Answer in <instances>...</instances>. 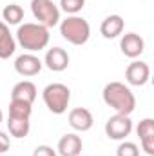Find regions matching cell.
Listing matches in <instances>:
<instances>
[{"instance_id": "cell-15", "label": "cell", "mask_w": 154, "mask_h": 156, "mask_svg": "<svg viewBox=\"0 0 154 156\" xmlns=\"http://www.w3.org/2000/svg\"><path fill=\"white\" fill-rule=\"evenodd\" d=\"M11 100L33 104L37 100V85L29 80H22V82L15 83V87L11 89Z\"/></svg>"}, {"instance_id": "cell-6", "label": "cell", "mask_w": 154, "mask_h": 156, "mask_svg": "<svg viewBox=\"0 0 154 156\" xmlns=\"http://www.w3.org/2000/svg\"><path fill=\"white\" fill-rule=\"evenodd\" d=\"M132 131V120L127 115H118L111 116L105 122V134L109 140H116V142H121L125 140Z\"/></svg>"}, {"instance_id": "cell-1", "label": "cell", "mask_w": 154, "mask_h": 156, "mask_svg": "<svg viewBox=\"0 0 154 156\" xmlns=\"http://www.w3.org/2000/svg\"><path fill=\"white\" fill-rule=\"evenodd\" d=\"M103 102L114 109L118 115H127L131 116L136 109V96L131 91L129 85L121 83V82H109L103 91H102Z\"/></svg>"}, {"instance_id": "cell-10", "label": "cell", "mask_w": 154, "mask_h": 156, "mask_svg": "<svg viewBox=\"0 0 154 156\" xmlns=\"http://www.w3.org/2000/svg\"><path fill=\"white\" fill-rule=\"evenodd\" d=\"M120 49L127 58H138L145 51V40L138 33H125L120 40Z\"/></svg>"}, {"instance_id": "cell-3", "label": "cell", "mask_w": 154, "mask_h": 156, "mask_svg": "<svg viewBox=\"0 0 154 156\" xmlns=\"http://www.w3.org/2000/svg\"><path fill=\"white\" fill-rule=\"evenodd\" d=\"M60 35L73 45H83L91 38V26L83 16L69 15L65 20L60 22Z\"/></svg>"}, {"instance_id": "cell-12", "label": "cell", "mask_w": 154, "mask_h": 156, "mask_svg": "<svg viewBox=\"0 0 154 156\" xmlns=\"http://www.w3.org/2000/svg\"><path fill=\"white\" fill-rule=\"evenodd\" d=\"M136 133L140 136V142H142L143 151L149 156H154V120L152 118H143L138 123Z\"/></svg>"}, {"instance_id": "cell-22", "label": "cell", "mask_w": 154, "mask_h": 156, "mask_svg": "<svg viewBox=\"0 0 154 156\" xmlns=\"http://www.w3.org/2000/svg\"><path fill=\"white\" fill-rule=\"evenodd\" d=\"M33 156H56V151L51 145H38L33 151Z\"/></svg>"}, {"instance_id": "cell-24", "label": "cell", "mask_w": 154, "mask_h": 156, "mask_svg": "<svg viewBox=\"0 0 154 156\" xmlns=\"http://www.w3.org/2000/svg\"><path fill=\"white\" fill-rule=\"evenodd\" d=\"M2 120H4V115H2V111H0V123H2Z\"/></svg>"}, {"instance_id": "cell-19", "label": "cell", "mask_w": 154, "mask_h": 156, "mask_svg": "<svg viewBox=\"0 0 154 156\" xmlns=\"http://www.w3.org/2000/svg\"><path fill=\"white\" fill-rule=\"evenodd\" d=\"M31 113H33V104L11 100V104H9V118H24V120H29L31 118Z\"/></svg>"}, {"instance_id": "cell-17", "label": "cell", "mask_w": 154, "mask_h": 156, "mask_svg": "<svg viewBox=\"0 0 154 156\" xmlns=\"http://www.w3.org/2000/svg\"><path fill=\"white\" fill-rule=\"evenodd\" d=\"M7 129H9V134L22 140L29 134L31 131V122L29 120H24V118H9L7 120Z\"/></svg>"}, {"instance_id": "cell-5", "label": "cell", "mask_w": 154, "mask_h": 156, "mask_svg": "<svg viewBox=\"0 0 154 156\" xmlns=\"http://www.w3.org/2000/svg\"><path fill=\"white\" fill-rule=\"evenodd\" d=\"M31 13L37 24L45 26L47 29L60 24V7L53 0H31Z\"/></svg>"}, {"instance_id": "cell-18", "label": "cell", "mask_w": 154, "mask_h": 156, "mask_svg": "<svg viewBox=\"0 0 154 156\" xmlns=\"http://www.w3.org/2000/svg\"><path fill=\"white\" fill-rule=\"evenodd\" d=\"M2 18H4V24L18 26V24L24 20V9H22L18 4H7V5L2 9Z\"/></svg>"}, {"instance_id": "cell-9", "label": "cell", "mask_w": 154, "mask_h": 156, "mask_svg": "<svg viewBox=\"0 0 154 156\" xmlns=\"http://www.w3.org/2000/svg\"><path fill=\"white\" fill-rule=\"evenodd\" d=\"M44 64L49 71L53 73H62L69 67V53L62 47H51L45 53Z\"/></svg>"}, {"instance_id": "cell-23", "label": "cell", "mask_w": 154, "mask_h": 156, "mask_svg": "<svg viewBox=\"0 0 154 156\" xmlns=\"http://www.w3.org/2000/svg\"><path fill=\"white\" fill-rule=\"evenodd\" d=\"M9 147H11V140H9V136H7L4 131H0V154L7 153Z\"/></svg>"}, {"instance_id": "cell-2", "label": "cell", "mask_w": 154, "mask_h": 156, "mask_svg": "<svg viewBox=\"0 0 154 156\" xmlns=\"http://www.w3.org/2000/svg\"><path fill=\"white\" fill-rule=\"evenodd\" d=\"M16 44L29 53L42 51L49 44V29L37 22H24L16 29Z\"/></svg>"}, {"instance_id": "cell-4", "label": "cell", "mask_w": 154, "mask_h": 156, "mask_svg": "<svg viewBox=\"0 0 154 156\" xmlns=\"http://www.w3.org/2000/svg\"><path fill=\"white\" fill-rule=\"evenodd\" d=\"M42 98H44L45 107L53 115H64L71 102V89L65 83L54 82V83L45 85V89L42 91Z\"/></svg>"}, {"instance_id": "cell-7", "label": "cell", "mask_w": 154, "mask_h": 156, "mask_svg": "<svg viewBox=\"0 0 154 156\" xmlns=\"http://www.w3.org/2000/svg\"><path fill=\"white\" fill-rule=\"evenodd\" d=\"M149 78H151V67H149V64H145L142 60L131 62L125 69V80L129 85L142 87L149 82Z\"/></svg>"}, {"instance_id": "cell-20", "label": "cell", "mask_w": 154, "mask_h": 156, "mask_svg": "<svg viewBox=\"0 0 154 156\" xmlns=\"http://www.w3.org/2000/svg\"><path fill=\"white\" fill-rule=\"evenodd\" d=\"M85 0H60V11L67 15H76L83 9Z\"/></svg>"}, {"instance_id": "cell-13", "label": "cell", "mask_w": 154, "mask_h": 156, "mask_svg": "<svg viewBox=\"0 0 154 156\" xmlns=\"http://www.w3.org/2000/svg\"><path fill=\"white\" fill-rule=\"evenodd\" d=\"M83 149V142L76 133H67L58 140V154L60 156H80Z\"/></svg>"}, {"instance_id": "cell-14", "label": "cell", "mask_w": 154, "mask_h": 156, "mask_svg": "<svg viewBox=\"0 0 154 156\" xmlns=\"http://www.w3.org/2000/svg\"><path fill=\"white\" fill-rule=\"evenodd\" d=\"M123 27H125V22L120 15H109V16L103 18V22L100 26V33H102L103 38L113 40L123 33Z\"/></svg>"}, {"instance_id": "cell-8", "label": "cell", "mask_w": 154, "mask_h": 156, "mask_svg": "<svg viewBox=\"0 0 154 156\" xmlns=\"http://www.w3.org/2000/svg\"><path fill=\"white\" fill-rule=\"evenodd\" d=\"M44 67V62L33 53H24L15 60V71L20 76H37Z\"/></svg>"}, {"instance_id": "cell-16", "label": "cell", "mask_w": 154, "mask_h": 156, "mask_svg": "<svg viewBox=\"0 0 154 156\" xmlns=\"http://www.w3.org/2000/svg\"><path fill=\"white\" fill-rule=\"evenodd\" d=\"M15 49H16V40L13 38V35L9 33L7 24H4L0 20V58L5 60V58L13 56Z\"/></svg>"}, {"instance_id": "cell-21", "label": "cell", "mask_w": 154, "mask_h": 156, "mask_svg": "<svg viewBox=\"0 0 154 156\" xmlns=\"http://www.w3.org/2000/svg\"><path fill=\"white\" fill-rule=\"evenodd\" d=\"M116 156H140V149H138L136 144L121 140V144L116 149Z\"/></svg>"}, {"instance_id": "cell-11", "label": "cell", "mask_w": 154, "mask_h": 156, "mask_svg": "<svg viewBox=\"0 0 154 156\" xmlns=\"http://www.w3.org/2000/svg\"><path fill=\"white\" fill-rule=\"evenodd\" d=\"M69 125L78 131V133H85V131H89L91 127H93V123H94V118H93V113L89 111V109H85V107H75L71 113H69Z\"/></svg>"}]
</instances>
